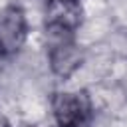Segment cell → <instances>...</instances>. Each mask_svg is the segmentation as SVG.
<instances>
[{"instance_id": "6da1fadb", "label": "cell", "mask_w": 127, "mask_h": 127, "mask_svg": "<svg viewBox=\"0 0 127 127\" xmlns=\"http://www.w3.org/2000/svg\"><path fill=\"white\" fill-rule=\"evenodd\" d=\"M50 67L58 77H69L83 62V54L75 44V34L46 32Z\"/></svg>"}, {"instance_id": "7a4b0ae2", "label": "cell", "mask_w": 127, "mask_h": 127, "mask_svg": "<svg viewBox=\"0 0 127 127\" xmlns=\"http://www.w3.org/2000/svg\"><path fill=\"white\" fill-rule=\"evenodd\" d=\"M56 125L85 127L91 117V101L83 91H60L52 99Z\"/></svg>"}, {"instance_id": "3957f363", "label": "cell", "mask_w": 127, "mask_h": 127, "mask_svg": "<svg viewBox=\"0 0 127 127\" xmlns=\"http://www.w3.org/2000/svg\"><path fill=\"white\" fill-rule=\"evenodd\" d=\"M28 36V22L18 6H8L0 12V56L16 54Z\"/></svg>"}, {"instance_id": "277c9868", "label": "cell", "mask_w": 127, "mask_h": 127, "mask_svg": "<svg viewBox=\"0 0 127 127\" xmlns=\"http://www.w3.org/2000/svg\"><path fill=\"white\" fill-rule=\"evenodd\" d=\"M81 24L79 0H48L46 4V32L75 34Z\"/></svg>"}, {"instance_id": "5b68a950", "label": "cell", "mask_w": 127, "mask_h": 127, "mask_svg": "<svg viewBox=\"0 0 127 127\" xmlns=\"http://www.w3.org/2000/svg\"><path fill=\"white\" fill-rule=\"evenodd\" d=\"M4 127H14V125H4Z\"/></svg>"}, {"instance_id": "8992f818", "label": "cell", "mask_w": 127, "mask_h": 127, "mask_svg": "<svg viewBox=\"0 0 127 127\" xmlns=\"http://www.w3.org/2000/svg\"><path fill=\"white\" fill-rule=\"evenodd\" d=\"M56 127H65V125H56Z\"/></svg>"}]
</instances>
